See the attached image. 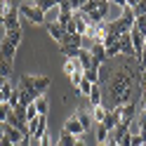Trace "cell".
<instances>
[{
	"mask_svg": "<svg viewBox=\"0 0 146 146\" xmlns=\"http://www.w3.org/2000/svg\"><path fill=\"white\" fill-rule=\"evenodd\" d=\"M139 87H141V80H137V71L130 68V59H127L125 66L118 68L111 76V80H108V90H111V97H113L115 106H127L132 102H139V99H137Z\"/></svg>",
	"mask_w": 146,
	"mask_h": 146,
	"instance_id": "1",
	"label": "cell"
},
{
	"mask_svg": "<svg viewBox=\"0 0 146 146\" xmlns=\"http://www.w3.org/2000/svg\"><path fill=\"white\" fill-rule=\"evenodd\" d=\"M19 87L26 90L33 99H38V97H42L45 90L50 87V78H47V76H31V73H24Z\"/></svg>",
	"mask_w": 146,
	"mask_h": 146,
	"instance_id": "2",
	"label": "cell"
},
{
	"mask_svg": "<svg viewBox=\"0 0 146 146\" xmlns=\"http://www.w3.org/2000/svg\"><path fill=\"white\" fill-rule=\"evenodd\" d=\"M19 14H24L35 26H45V14L40 12V7L35 3H19Z\"/></svg>",
	"mask_w": 146,
	"mask_h": 146,
	"instance_id": "3",
	"label": "cell"
},
{
	"mask_svg": "<svg viewBox=\"0 0 146 146\" xmlns=\"http://www.w3.org/2000/svg\"><path fill=\"white\" fill-rule=\"evenodd\" d=\"M64 73L68 76V80H71L76 87L80 85V80L85 78V68L80 66L78 59H66V61H64Z\"/></svg>",
	"mask_w": 146,
	"mask_h": 146,
	"instance_id": "4",
	"label": "cell"
},
{
	"mask_svg": "<svg viewBox=\"0 0 146 146\" xmlns=\"http://www.w3.org/2000/svg\"><path fill=\"white\" fill-rule=\"evenodd\" d=\"M26 125H29V134L35 137V139H42L47 134V115H38L33 120H29Z\"/></svg>",
	"mask_w": 146,
	"mask_h": 146,
	"instance_id": "5",
	"label": "cell"
},
{
	"mask_svg": "<svg viewBox=\"0 0 146 146\" xmlns=\"http://www.w3.org/2000/svg\"><path fill=\"white\" fill-rule=\"evenodd\" d=\"M5 33H12V31H19V5L17 3H10V12L5 14Z\"/></svg>",
	"mask_w": 146,
	"mask_h": 146,
	"instance_id": "6",
	"label": "cell"
},
{
	"mask_svg": "<svg viewBox=\"0 0 146 146\" xmlns=\"http://www.w3.org/2000/svg\"><path fill=\"white\" fill-rule=\"evenodd\" d=\"M108 7H111V3H106V0L97 3V7H94V10L87 14V21H90V26H92V24H104V17H106V12H108Z\"/></svg>",
	"mask_w": 146,
	"mask_h": 146,
	"instance_id": "7",
	"label": "cell"
},
{
	"mask_svg": "<svg viewBox=\"0 0 146 146\" xmlns=\"http://www.w3.org/2000/svg\"><path fill=\"white\" fill-rule=\"evenodd\" d=\"M64 132H68L71 137H76V139H80V137L85 134V130H83V125H80V120H78L76 113L68 115V120L64 123Z\"/></svg>",
	"mask_w": 146,
	"mask_h": 146,
	"instance_id": "8",
	"label": "cell"
},
{
	"mask_svg": "<svg viewBox=\"0 0 146 146\" xmlns=\"http://www.w3.org/2000/svg\"><path fill=\"white\" fill-rule=\"evenodd\" d=\"M120 118H123V106H113L111 111H108V115H106V120H104L102 125L106 127L108 132H113L115 127L120 125Z\"/></svg>",
	"mask_w": 146,
	"mask_h": 146,
	"instance_id": "9",
	"label": "cell"
},
{
	"mask_svg": "<svg viewBox=\"0 0 146 146\" xmlns=\"http://www.w3.org/2000/svg\"><path fill=\"white\" fill-rule=\"evenodd\" d=\"M118 50H120V54H125L127 59H134V47H132V40H130V33H125L118 38Z\"/></svg>",
	"mask_w": 146,
	"mask_h": 146,
	"instance_id": "10",
	"label": "cell"
},
{
	"mask_svg": "<svg viewBox=\"0 0 146 146\" xmlns=\"http://www.w3.org/2000/svg\"><path fill=\"white\" fill-rule=\"evenodd\" d=\"M47 33H50V38H52L54 42H59V45L66 40V29L59 26V24H47Z\"/></svg>",
	"mask_w": 146,
	"mask_h": 146,
	"instance_id": "11",
	"label": "cell"
},
{
	"mask_svg": "<svg viewBox=\"0 0 146 146\" xmlns=\"http://www.w3.org/2000/svg\"><path fill=\"white\" fill-rule=\"evenodd\" d=\"M144 38L146 35H141L139 31H130V40H132V47H134V59H139V54H141V50H144Z\"/></svg>",
	"mask_w": 146,
	"mask_h": 146,
	"instance_id": "12",
	"label": "cell"
},
{
	"mask_svg": "<svg viewBox=\"0 0 146 146\" xmlns=\"http://www.w3.org/2000/svg\"><path fill=\"white\" fill-rule=\"evenodd\" d=\"M90 54H92V61L99 64V66H102L104 61H108V59H106V47H104V45H97V42H94L92 50H90Z\"/></svg>",
	"mask_w": 146,
	"mask_h": 146,
	"instance_id": "13",
	"label": "cell"
},
{
	"mask_svg": "<svg viewBox=\"0 0 146 146\" xmlns=\"http://www.w3.org/2000/svg\"><path fill=\"white\" fill-rule=\"evenodd\" d=\"M0 57L7 59V61H14V57H17V47H12L5 38H3V42H0Z\"/></svg>",
	"mask_w": 146,
	"mask_h": 146,
	"instance_id": "14",
	"label": "cell"
},
{
	"mask_svg": "<svg viewBox=\"0 0 146 146\" xmlns=\"http://www.w3.org/2000/svg\"><path fill=\"white\" fill-rule=\"evenodd\" d=\"M76 115H78V120H80V125H83V130H85V132L92 130V113H90V111L80 108V111H76Z\"/></svg>",
	"mask_w": 146,
	"mask_h": 146,
	"instance_id": "15",
	"label": "cell"
},
{
	"mask_svg": "<svg viewBox=\"0 0 146 146\" xmlns=\"http://www.w3.org/2000/svg\"><path fill=\"white\" fill-rule=\"evenodd\" d=\"M92 120H97V125H102L104 120H106V115H108V108L104 106V104H99V106H92Z\"/></svg>",
	"mask_w": 146,
	"mask_h": 146,
	"instance_id": "16",
	"label": "cell"
},
{
	"mask_svg": "<svg viewBox=\"0 0 146 146\" xmlns=\"http://www.w3.org/2000/svg\"><path fill=\"white\" fill-rule=\"evenodd\" d=\"M24 137H26V134H21L19 130H14V127H7V130H5V139H10L12 146H19V144L24 141Z\"/></svg>",
	"mask_w": 146,
	"mask_h": 146,
	"instance_id": "17",
	"label": "cell"
},
{
	"mask_svg": "<svg viewBox=\"0 0 146 146\" xmlns=\"http://www.w3.org/2000/svg\"><path fill=\"white\" fill-rule=\"evenodd\" d=\"M59 17H61V10H59V3H57L50 12H45V26H47V24H57Z\"/></svg>",
	"mask_w": 146,
	"mask_h": 146,
	"instance_id": "18",
	"label": "cell"
},
{
	"mask_svg": "<svg viewBox=\"0 0 146 146\" xmlns=\"http://www.w3.org/2000/svg\"><path fill=\"white\" fill-rule=\"evenodd\" d=\"M33 104H35V111H38V115H47V111H50V104H47V99H45V97H38Z\"/></svg>",
	"mask_w": 146,
	"mask_h": 146,
	"instance_id": "19",
	"label": "cell"
},
{
	"mask_svg": "<svg viewBox=\"0 0 146 146\" xmlns=\"http://www.w3.org/2000/svg\"><path fill=\"white\" fill-rule=\"evenodd\" d=\"M90 104H92V106H99V104H102V87H99V85H92V92H90Z\"/></svg>",
	"mask_w": 146,
	"mask_h": 146,
	"instance_id": "20",
	"label": "cell"
},
{
	"mask_svg": "<svg viewBox=\"0 0 146 146\" xmlns=\"http://www.w3.org/2000/svg\"><path fill=\"white\" fill-rule=\"evenodd\" d=\"M12 76V61H7V59H3L0 57V78H10Z\"/></svg>",
	"mask_w": 146,
	"mask_h": 146,
	"instance_id": "21",
	"label": "cell"
},
{
	"mask_svg": "<svg viewBox=\"0 0 146 146\" xmlns=\"http://www.w3.org/2000/svg\"><path fill=\"white\" fill-rule=\"evenodd\" d=\"M12 92H14L12 83H5V85H3V90H0V104H7V102H10Z\"/></svg>",
	"mask_w": 146,
	"mask_h": 146,
	"instance_id": "22",
	"label": "cell"
},
{
	"mask_svg": "<svg viewBox=\"0 0 146 146\" xmlns=\"http://www.w3.org/2000/svg\"><path fill=\"white\" fill-rule=\"evenodd\" d=\"M5 40L12 45V47H19V42H21V29L19 31H12V33H5Z\"/></svg>",
	"mask_w": 146,
	"mask_h": 146,
	"instance_id": "23",
	"label": "cell"
},
{
	"mask_svg": "<svg viewBox=\"0 0 146 146\" xmlns=\"http://www.w3.org/2000/svg\"><path fill=\"white\" fill-rule=\"evenodd\" d=\"M85 80H90L92 85H99V83H102V78H99V68H87L85 71Z\"/></svg>",
	"mask_w": 146,
	"mask_h": 146,
	"instance_id": "24",
	"label": "cell"
},
{
	"mask_svg": "<svg viewBox=\"0 0 146 146\" xmlns=\"http://www.w3.org/2000/svg\"><path fill=\"white\" fill-rule=\"evenodd\" d=\"M76 141H78L76 137H71L68 132H64V130H61V134H59V144H61V146H73Z\"/></svg>",
	"mask_w": 146,
	"mask_h": 146,
	"instance_id": "25",
	"label": "cell"
},
{
	"mask_svg": "<svg viewBox=\"0 0 146 146\" xmlns=\"http://www.w3.org/2000/svg\"><path fill=\"white\" fill-rule=\"evenodd\" d=\"M137 127H139V137L146 139V113H139V115H137Z\"/></svg>",
	"mask_w": 146,
	"mask_h": 146,
	"instance_id": "26",
	"label": "cell"
},
{
	"mask_svg": "<svg viewBox=\"0 0 146 146\" xmlns=\"http://www.w3.org/2000/svg\"><path fill=\"white\" fill-rule=\"evenodd\" d=\"M78 92L83 94V97H90V92H92V83H90V80H80V85H78Z\"/></svg>",
	"mask_w": 146,
	"mask_h": 146,
	"instance_id": "27",
	"label": "cell"
},
{
	"mask_svg": "<svg viewBox=\"0 0 146 146\" xmlns=\"http://www.w3.org/2000/svg\"><path fill=\"white\" fill-rule=\"evenodd\" d=\"M134 7V14L137 17H146V0H139V3H130Z\"/></svg>",
	"mask_w": 146,
	"mask_h": 146,
	"instance_id": "28",
	"label": "cell"
},
{
	"mask_svg": "<svg viewBox=\"0 0 146 146\" xmlns=\"http://www.w3.org/2000/svg\"><path fill=\"white\" fill-rule=\"evenodd\" d=\"M97 139H99V144H106L108 141V130L104 125H97Z\"/></svg>",
	"mask_w": 146,
	"mask_h": 146,
	"instance_id": "29",
	"label": "cell"
},
{
	"mask_svg": "<svg viewBox=\"0 0 146 146\" xmlns=\"http://www.w3.org/2000/svg\"><path fill=\"white\" fill-rule=\"evenodd\" d=\"M134 31H139L141 35H146V17H137L134 19Z\"/></svg>",
	"mask_w": 146,
	"mask_h": 146,
	"instance_id": "30",
	"label": "cell"
},
{
	"mask_svg": "<svg viewBox=\"0 0 146 146\" xmlns=\"http://www.w3.org/2000/svg\"><path fill=\"white\" fill-rule=\"evenodd\" d=\"M35 5H38V7H40V12L45 14V12H50V10H52V7L57 5V3H52V0H40V3H35Z\"/></svg>",
	"mask_w": 146,
	"mask_h": 146,
	"instance_id": "31",
	"label": "cell"
},
{
	"mask_svg": "<svg viewBox=\"0 0 146 146\" xmlns=\"http://www.w3.org/2000/svg\"><path fill=\"white\" fill-rule=\"evenodd\" d=\"M33 118H38V111H35V104L26 106V123H29V120H33Z\"/></svg>",
	"mask_w": 146,
	"mask_h": 146,
	"instance_id": "32",
	"label": "cell"
},
{
	"mask_svg": "<svg viewBox=\"0 0 146 146\" xmlns=\"http://www.w3.org/2000/svg\"><path fill=\"white\" fill-rule=\"evenodd\" d=\"M10 111H12V108L7 106V104H0V123H5V120H7V115H10Z\"/></svg>",
	"mask_w": 146,
	"mask_h": 146,
	"instance_id": "33",
	"label": "cell"
},
{
	"mask_svg": "<svg viewBox=\"0 0 146 146\" xmlns=\"http://www.w3.org/2000/svg\"><path fill=\"white\" fill-rule=\"evenodd\" d=\"M130 146H146V139H144V137H139V134H132Z\"/></svg>",
	"mask_w": 146,
	"mask_h": 146,
	"instance_id": "34",
	"label": "cell"
},
{
	"mask_svg": "<svg viewBox=\"0 0 146 146\" xmlns=\"http://www.w3.org/2000/svg\"><path fill=\"white\" fill-rule=\"evenodd\" d=\"M40 146H54V139H52L50 134H45L42 139H40Z\"/></svg>",
	"mask_w": 146,
	"mask_h": 146,
	"instance_id": "35",
	"label": "cell"
},
{
	"mask_svg": "<svg viewBox=\"0 0 146 146\" xmlns=\"http://www.w3.org/2000/svg\"><path fill=\"white\" fill-rule=\"evenodd\" d=\"M139 108H141V113H146V92H141V97H139Z\"/></svg>",
	"mask_w": 146,
	"mask_h": 146,
	"instance_id": "36",
	"label": "cell"
},
{
	"mask_svg": "<svg viewBox=\"0 0 146 146\" xmlns=\"http://www.w3.org/2000/svg\"><path fill=\"white\" fill-rule=\"evenodd\" d=\"M5 130H7V125H5V123H0V139L5 137Z\"/></svg>",
	"mask_w": 146,
	"mask_h": 146,
	"instance_id": "37",
	"label": "cell"
},
{
	"mask_svg": "<svg viewBox=\"0 0 146 146\" xmlns=\"http://www.w3.org/2000/svg\"><path fill=\"white\" fill-rule=\"evenodd\" d=\"M19 146H31V137H24V141H21Z\"/></svg>",
	"mask_w": 146,
	"mask_h": 146,
	"instance_id": "38",
	"label": "cell"
},
{
	"mask_svg": "<svg viewBox=\"0 0 146 146\" xmlns=\"http://www.w3.org/2000/svg\"><path fill=\"white\" fill-rule=\"evenodd\" d=\"M0 146H12V141H10V139H5V137H3V139H0Z\"/></svg>",
	"mask_w": 146,
	"mask_h": 146,
	"instance_id": "39",
	"label": "cell"
},
{
	"mask_svg": "<svg viewBox=\"0 0 146 146\" xmlns=\"http://www.w3.org/2000/svg\"><path fill=\"white\" fill-rule=\"evenodd\" d=\"M106 146H118V141H113V139H108V141H106Z\"/></svg>",
	"mask_w": 146,
	"mask_h": 146,
	"instance_id": "40",
	"label": "cell"
},
{
	"mask_svg": "<svg viewBox=\"0 0 146 146\" xmlns=\"http://www.w3.org/2000/svg\"><path fill=\"white\" fill-rule=\"evenodd\" d=\"M73 146H85V141H83V139H78V141L73 144Z\"/></svg>",
	"mask_w": 146,
	"mask_h": 146,
	"instance_id": "41",
	"label": "cell"
},
{
	"mask_svg": "<svg viewBox=\"0 0 146 146\" xmlns=\"http://www.w3.org/2000/svg\"><path fill=\"white\" fill-rule=\"evenodd\" d=\"M5 83H7V80H5V78H0V90H3V85H5Z\"/></svg>",
	"mask_w": 146,
	"mask_h": 146,
	"instance_id": "42",
	"label": "cell"
},
{
	"mask_svg": "<svg viewBox=\"0 0 146 146\" xmlns=\"http://www.w3.org/2000/svg\"><path fill=\"white\" fill-rule=\"evenodd\" d=\"M0 24H5V17H3V14H0Z\"/></svg>",
	"mask_w": 146,
	"mask_h": 146,
	"instance_id": "43",
	"label": "cell"
},
{
	"mask_svg": "<svg viewBox=\"0 0 146 146\" xmlns=\"http://www.w3.org/2000/svg\"><path fill=\"white\" fill-rule=\"evenodd\" d=\"M54 146H61V144H59V141H54Z\"/></svg>",
	"mask_w": 146,
	"mask_h": 146,
	"instance_id": "44",
	"label": "cell"
},
{
	"mask_svg": "<svg viewBox=\"0 0 146 146\" xmlns=\"http://www.w3.org/2000/svg\"><path fill=\"white\" fill-rule=\"evenodd\" d=\"M97 146H106V144H97Z\"/></svg>",
	"mask_w": 146,
	"mask_h": 146,
	"instance_id": "45",
	"label": "cell"
},
{
	"mask_svg": "<svg viewBox=\"0 0 146 146\" xmlns=\"http://www.w3.org/2000/svg\"><path fill=\"white\" fill-rule=\"evenodd\" d=\"M144 45H146V38H144Z\"/></svg>",
	"mask_w": 146,
	"mask_h": 146,
	"instance_id": "46",
	"label": "cell"
}]
</instances>
